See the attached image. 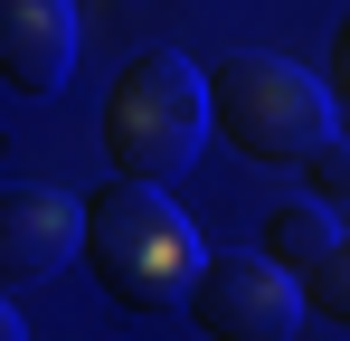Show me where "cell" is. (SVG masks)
Segmentation results:
<instances>
[{"label": "cell", "mask_w": 350, "mask_h": 341, "mask_svg": "<svg viewBox=\"0 0 350 341\" xmlns=\"http://www.w3.org/2000/svg\"><path fill=\"white\" fill-rule=\"evenodd\" d=\"M332 237H341V227H332V209H322V199H293V209H275V218H265V256H284L293 275H303Z\"/></svg>", "instance_id": "cell-7"}, {"label": "cell", "mask_w": 350, "mask_h": 341, "mask_svg": "<svg viewBox=\"0 0 350 341\" xmlns=\"http://www.w3.org/2000/svg\"><path fill=\"white\" fill-rule=\"evenodd\" d=\"M76 76V0H0V86L48 105Z\"/></svg>", "instance_id": "cell-6"}, {"label": "cell", "mask_w": 350, "mask_h": 341, "mask_svg": "<svg viewBox=\"0 0 350 341\" xmlns=\"http://www.w3.org/2000/svg\"><path fill=\"white\" fill-rule=\"evenodd\" d=\"M66 256H85V199H66L48 180H0V284H48Z\"/></svg>", "instance_id": "cell-5"}, {"label": "cell", "mask_w": 350, "mask_h": 341, "mask_svg": "<svg viewBox=\"0 0 350 341\" xmlns=\"http://www.w3.org/2000/svg\"><path fill=\"white\" fill-rule=\"evenodd\" d=\"M85 266L123 313H180L189 275H199V237L161 199V180L114 170L105 190H85Z\"/></svg>", "instance_id": "cell-1"}, {"label": "cell", "mask_w": 350, "mask_h": 341, "mask_svg": "<svg viewBox=\"0 0 350 341\" xmlns=\"http://www.w3.org/2000/svg\"><path fill=\"white\" fill-rule=\"evenodd\" d=\"M332 95L350 105V10H341V29H332Z\"/></svg>", "instance_id": "cell-10"}, {"label": "cell", "mask_w": 350, "mask_h": 341, "mask_svg": "<svg viewBox=\"0 0 350 341\" xmlns=\"http://www.w3.org/2000/svg\"><path fill=\"white\" fill-rule=\"evenodd\" d=\"M312 199H350V152H341V133L312 152Z\"/></svg>", "instance_id": "cell-9"}, {"label": "cell", "mask_w": 350, "mask_h": 341, "mask_svg": "<svg viewBox=\"0 0 350 341\" xmlns=\"http://www.w3.org/2000/svg\"><path fill=\"white\" fill-rule=\"evenodd\" d=\"M19 332H29V323L10 313V284H0V341H19Z\"/></svg>", "instance_id": "cell-11"}, {"label": "cell", "mask_w": 350, "mask_h": 341, "mask_svg": "<svg viewBox=\"0 0 350 341\" xmlns=\"http://www.w3.org/2000/svg\"><path fill=\"white\" fill-rule=\"evenodd\" d=\"M208 123H218L208 114V76L180 48H152V57H133L114 76V95H105V162L133 170V180H171V170L199 162Z\"/></svg>", "instance_id": "cell-3"}, {"label": "cell", "mask_w": 350, "mask_h": 341, "mask_svg": "<svg viewBox=\"0 0 350 341\" xmlns=\"http://www.w3.org/2000/svg\"><path fill=\"white\" fill-rule=\"evenodd\" d=\"M303 303H312V323H332V332H350V227L303 266Z\"/></svg>", "instance_id": "cell-8"}, {"label": "cell", "mask_w": 350, "mask_h": 341, "mask_svg": "<svg viewBox=\"0 0 350 341\" xmlns=\"http://www.w3.org/2000/svg\"><path fill=\"white\" fill-rule=\"evenodd\" d=\"M189 332L208 341H293L312 323V303H303V275H293L284 256H265V247H228V256H199V275H189Z\"/></svg>", "instance_id": "cell-4"}, {"label": "cell", "mask_w": 350, "mask_h": 341, "mask_svg": "<svg viewBox=\"0 0 350 341\" xmlns=\"http://www.w3.org/2000/svg\"><path fill=\"white\" fill-rule=\"evenodd\" d=\"M208 114H218V133H228L246 162L265 170H303L332 133H341V95H332V76H303L293 57L275 48H237L208 66Z\"/></svg>", "instance_id": "cell-2"}]
</instances>
